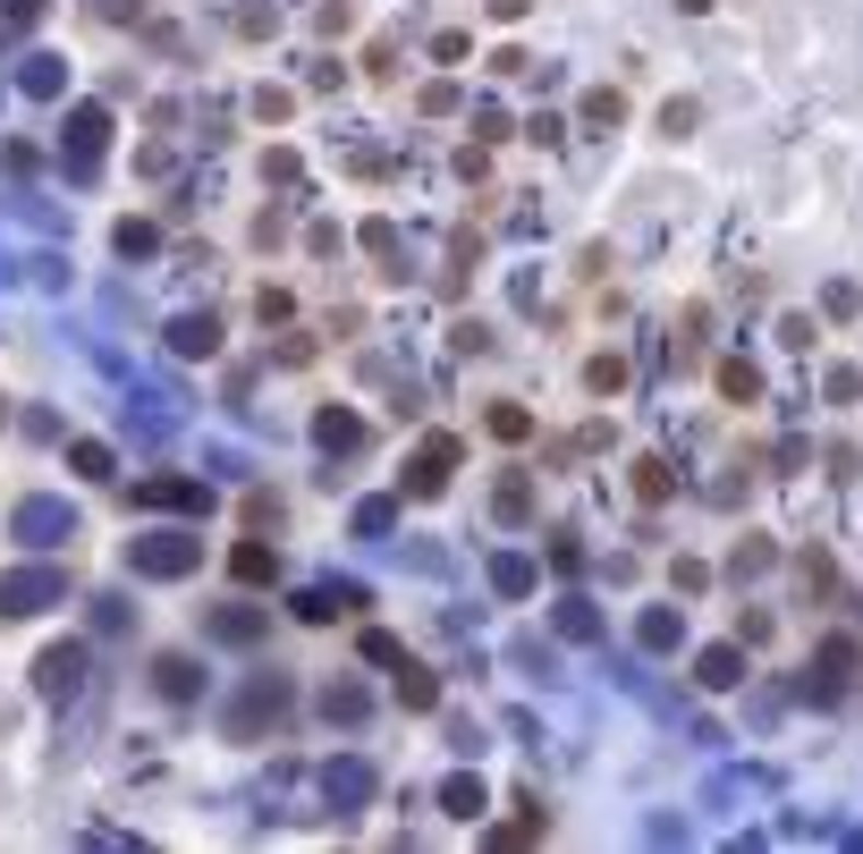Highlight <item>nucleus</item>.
Returning a JSON list of instances; mask_svg holds the SVG:
<instances>
[{
    "label": "nucleus",
    "mask_w": 863,
    "mask_h": 854,
    "mask_svg": "<svg viewBox=\"0 0 863 854\" xmlns=\"http://www.w3.org/2000/svg\"><path fill=\"white\" fill-rule=\"evenodd\" d=\"M635 491H643V500H669V466H661V457H643V466H635Z\"/></svg>",
    "instance_id": "f257e3e1"
},
{
    "label": "nucleus",
    "mask_w": 863,
    "mask_h": 854,
    "mask_svg": "<svg viewBox=\"0 0 863 854\" xmlns=\"http://www.w3.org/2000/svg\"><path fill=\"white\" fill-rule=\"evenodd\" d=\"M720 389H728V398H754L762 381H754V364H720Z\"/></svg>",
    "instance_id": "f03ea898"
},
{
    "label": "nucleus",
    "mask_w": 863,
    "mask_h": 854,
    "mask_svg": "<svg viewBox=\"0 0 863 854\" xmlns=\"http://www.w3.org/2000/svg\"><path fill=\"white\" fill-rule=\"evenodd\" d=\"M212 339H221L212 321H178V348H187V355H203V348H212Z\"/></svg>",
    "instance_id": "7ed1b4c3"
},
{
    "label": "nucleus",
    "mask_w": 863,
    "mask_h": 854,
    "mask_svg": "<svg viewBox=\"0 0 863 854\" xmlns=\"http://www.w3.org/2000/svg\"><path fill=\"white\" fill-rule=\"evenodd\" d=\"M161 694H195V668L187 660H161Z\"/></svg>",
    "instance_id": "20e7f679"
},
{
    "label": "nucleus",
    "mask_w": 863,
    "mask_h": 854,
    "mask_svg": "<svg viewBox=\"0 0 863 854\" xmlns=\"http://www.w3.org/2000/svg\"><path fill=\"white\" fill-rule=\"evenodd\" d=\"M491 432H500V441H525L534 423H525V414H516V407H491Z\"/></svg>",
    "instance_id": "39448f33"
}]
</instances>
